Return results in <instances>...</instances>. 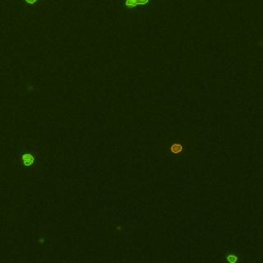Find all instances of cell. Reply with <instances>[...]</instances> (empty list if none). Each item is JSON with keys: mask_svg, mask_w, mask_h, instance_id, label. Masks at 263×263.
I'll return each instance as SVG.
<instances>
[{"mask_svg": "<svg viewBox=\"0 0 263 263\" xmlns=\"http://www.w3.org/2000/svg\"><path fill=\"white\" fill-rule=\"evenodd\" d=\"M239 260V254L236 253V250H230L224 253L223 256V261L226 263H237Z\"/></svg>", "mask_w": 263, "mask_h": 263, "instance_id": "6da1fadb", "label": "cell"}, {"mask_svg": "<svg viewBox=\"0 0 263 263\" xmlns=\"http://www.w3.org/2000/svg\"><path fill=\"white\" fill-rule=\"evenodd\" d=\"M34 162H35V157L30 153H24L22 155V162L24 164V166L31 167L34 164Z\"/></svg>", "mask_w": 263, "mask_h": 263, "instance_id": "7a4b0ae2", "label": "cell"}, {"mask_svg": "<svg viewBox=\"0 0 263 263\" xmlns=\"http://www.w3.org/2000/svg\"><path fill=\"white\" fill-rule=\"evenodd\" d=\"M170 150L173 154H180L181 152L183 151V146L181 145L180 143L176 142V143H173L170 147Z\"/></svg>", "mask_w": 263, "mask_h": 263, "instance_id": "3957f363", "label": "cell"}, {"mask_svg": "<svg viewBox=\"0 0 263 263\" xmlns=\"http://www.w3.org/2000/svg\"><path fill=\"white\" fill-rule=\"evenodd\" d=\"M123 6L130 10H135L138 7L136 0H123Z\"/></svg>", "mask_w": 263, "mask_h": 263, "instance_id": "277c9868", "label": "cell"}, {"mask_svg": "<svg viewBox=\"0 0 263 263\" xmlns=\"http://www.w3.org/2000/svg\"><path fill=\"white\" fill-rule=\"evenodd\" d=\"M136 1H137L138 7H140V9H145L150 5L152 0H136Z\"/></svg>", "mask_w": 263, "mask_h": 263, "instance_id": "5b68a950", "label": "cell"}, {"mask_svg": "<svg viewBox=\"0 0 263 263\" xmlns=\"http://www.w3.org/2000/svg\"><path fill=\"white\" fill-rule=\"evenodd\" d=\"M36 1H37V0H26V2H28L29 4H34Z\"/></svg>", "mask_w": 263, "mask_h": 263, "instance_id": "8992f818", "label": "cell"}]
</instances>
